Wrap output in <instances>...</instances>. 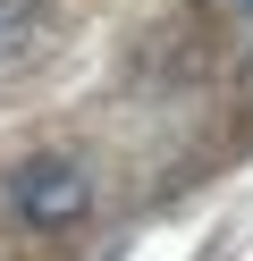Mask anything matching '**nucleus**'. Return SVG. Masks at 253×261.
<instances>
[{
  "mask_svg": "<svg viewBox=\"0 0 253 261\" xmlns=\"http://www.w3.org/2000/svg\"><path fill=\"white\" fill-rule=\"evenodd\" d=\"M9 211L26 227H76L84 211H93V177H84V160H59V152H42V160H17L9 169Z\"/></svg>",
  "mask_w": 253,
  "mask_h": 261,
  "instance_id": "f257e3e1",
  "label": "nucleus"
},
{
  "mask_svg": "<svg viewBox=\"0 0 253 261\" xmlns=\"http://www.w3.org/2000/svg\"><path fill=\"white\" fill-rule=\"evenodd\" d=\"M51 51V17L42 0H0V68H26Z\"/></svg>",
  "mask_w": 253,
  "mask_h": 261,
  "instance_id": "f03ea898",
  "label": "nucleus"
},
{
  "mask_svg": "<svg viewBox=\"0 0 253 261\" xmlns=\"http://www.w3.org/2000/svg\"><path fill=\"white\" fill-rule=\"evenodd\" d=\"M211 17H219V34L236 51H253V0H211Z\"/></svg>",
  "mask_w": 253,
  "mask_h": 261,
  "instance_id": "7ed1b4c3",
  "label": "nucleus"
}]
</instances>
